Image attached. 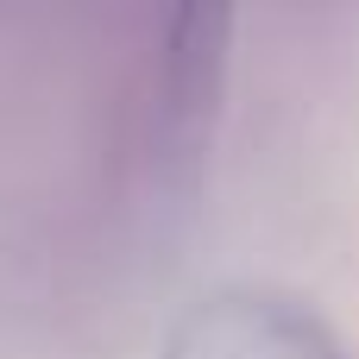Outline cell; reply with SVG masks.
<instances>
[{"label": "cell", "mask_w": 359, "mask_h": 359, "mask_svg": "<svg viewBox=\"0 0 359 359\" xmlns=\"http://www.w3.org/2000/svg\"><path fill=\"white\" fill-rule=\"evenodd\" d=\"M164 359H347V353L290 297L215 290L170 328V353Z\"/></svg>", "instance_id": "6da1fadb"}]
</instances>
